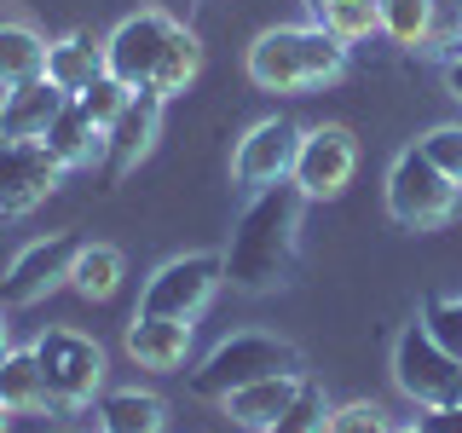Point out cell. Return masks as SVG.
Wrapping results in <instances>:
<instances>
[{"label": "cell", "instance_id": "cell-1", "mask_svg": "<svg viewBox=\"0 0 462 433\" xmlns=\"http://www.w3.org/2000/svg\"><path fill=\"white\" fill-rule=\"evenodd\" d=\"M300 220H307V197H300L295 180L272 185V191H254L249 208L237 214L226 243V283L243 289V295H272L295 278L300 266Z\"/></svg>", "mask_w": 462, "mask_h": 433}, {"label": "cell", "instance_id": "cell-2", "mask_svg": "<svg viewBox=\"0 0 462 433\" xmlns=\"http://www.w3.org/2000/svg\"><path fill=\"white\" fill-rule=\"evenodd\" d=\"M346 76V41L324 23H283L249 47V81L260 93H307Z\"/></svg>", "mask_w": 462, "mask_h": 433}, {"label": "cell", "instance_id": "cell-3", "mask_svg": "<svg viewBox=\"0 0 462 433\" xmlns=\"http://www.w3.org/2000/svg\"><path fill=\"white\" fill-rule=\"evenodd\" d=\"M266 375H307L300 370V353L289 341L266 336V329H237V336H226L191 370V393L220 404L226 393H237V387H249V382H266Z\"/></svg>", "mask_w": 462, "mask_h": 433}, {"label": "cell", "instance_id": "cell-4", "mask_svg": "<svg viewBox=\"0 0 462 433\" xmlns=\"http://www.w3.org/2000/svg\"><path fill=\"white\" fill-rule=\"evenodd\" d=\"M35 364L47 382V410L69 416L81 404H93V393L105 387V346L81 329H47L35 341Z\"/></svg>", "mask_w": 462, "mask_h": 433}, {"label": "cell", "instance_id": "cell-5", "mask_svg": "<svg viewBox=\"0 0 462 433\" xmlns=\"http://www.w3.org/2000/svg\"><path fill=\"white\" fill-rule=\"evenodd\" d=\"M457 208H462V185L445 180L416 144L399 151L393 173H387V214L404 231H439V226L457 220Z\"/></svg>", "mask_w": 462, "mask_h": 433}, {"label": "cell", "instance_id": "cell-6", "mask_svg": "<svg viewBox=\"0 0 462 433\" xmlns=\"http://www.w3.org/2000/svg\"><path fill=\"white\" fill-rule=\"evenodd\" d=\"M220 283H226L220 254H180V260H168V266H156V278L144 283V295H139V312L197 324V318L208 312V300L220 295Z\"/></svg>", "mask_w": 462, "mask_h": 433}, {"label": "cell", "instance_id": "cell-7", "mask_svg": "<svg viewBox=\"0 0 462 433\" xmlns=\"http://www.w3.org/2000/svg\"><path fill=\"white\" fill-rule=\"evenodd\" d=\"M173 29H180V23H173L168 12H156V6L122 18V23L110 29V41H105V69H110L116 81H127L134 93H151L156 69H162V58H168Z\"/></svg>", "mask_w": 462, "mask_h": 433}, {"label": "cell", "instance_id": "cell-8", "mask_svg": "<svg viewBox=\"0 0 462 433\" xmlns=\"http://www.w3.org/2000/svg\"><path fill=\"white\" fill-rule=\"evenodd\" d=\"M393 382H399L404 399H416L422 410H433V404H457L462 364L428 336L422 324H404V336L393 346Z\"/></svg>", "mask_w": 462, "mask_h": 433}, {"label": "cell", "instance_id": "cell-9", "mask_svg": "<svg viewBox=\"0 0 462 433\" xmlns=\"http://www.w3.org/2000/svg\"><path fill=\"white\" fill-rule=\"evenodd\" d=\"M300 134H307V127L289 122V115H266V122H254L249 134L237 139V151H231V180H237L249 197H254V191H272V185H283L289 173H295Z\"/></svg>", "mask_w": 462, "mask_h": 433}, {"label": "cell", "instance_id": "cell-10", "mask_svg": "<svg viewBox=\"0 0 462 433\" xmlns=\"http://www.w3.org/2000/svg\"><path fill=\"white\" fill-rule=\"evenodd\" d=\"M81 243L69 231H52V237H35L12 254L6 278H0V307H35L47 300L58 283H69V266H76Z\"/></svg>", "mask_w": 462, "mask_h": 433}, {"label": "cell", "instance_id": "cell-11", "mask_svg": "<svg viewBox=\"0 0 462 433\" xmlns=\"http://www.w3.org/2000/svg\"><path fill=\"white\" fill-rule=\"evenodd\" d=\"M353 168H358V139L336 122H318V127L300 134V156H295V173H289V180L300 185L307 202H329V197L346 191Z\"/></svg>", "mask_w": 462, "mask_h": 433}, {"label": "cell", "instance_id": "cell-12", "mask_svg": "<svg viewBox=\"0 0 462 433\" xmlns=\"http://www.w3.org/2000/svg\"><path fill=\"white\" fill-rule=\"evenodd\" d=\"M58 180H64V168L52 162L41 139H0V214L6 220L41 208L58 191Z\"/></svg>", "mask_w": 462, "mask_h": 433}, {"label": "cell", "instance_id": "cell-13", "mask_svg": "<svg viewBox=\"0 0 462 433\" xmlns=\"http://www.w3.org/2000/svg\"><path fill=\"white\" fill-rule=\"evenodd\" d=\"M156 134H162V93H134V98H127V110L116 115L110 151H105V162H110L116 180H122V173H134L144 156H151Z\"/></svg>", "mask_w": 462, "mask_h": 433}, {"label": "cell", "instance_id": "cell-14", "mask_svg": "<svg viewBox=\"0 0 462 433\" xmlns=\"http://www.w3.org/2000/svg\"><path fill=\"white\" fill-rule=\"evenodd\" d=\"M64 105H69V93H58L47 76L6 87V98H0V139H47V127L58 122Z\"/></svg>", "mask_w": 462, "mask_h": 433}, {"label": "cell", "instance_id": "cell-15", "mask_svg": "<svg viewBox=\"0 0 462 433\" xmlns=\"http://www.w3.org/2000/svg\"><path fill=\"white\" fill-rule=\"evenodd\" d=\"M127 358H134L139 370H180L185 358H191V324L134 312V324H127Z\"/></svg>", "mask_w": 462, "mask_h": 433}, {"label": "cell", "instance_id": "cell-16", "mask_svg": "<svg viewBox=\"0 0 462 433\" xmlns=\"http://www.w3.org/2000/svg\"><path fill=\"white\" fill-rule=\"evenodd\" d=\"M52 151V162L58 168H93V162H105V151H110V134L98 122H87V110L76 105V98H69L64 110H58V122L47 127V139H41Z\"/></svg>", "mask_w": 462, "mask_h": 433}, {"label": "cell", "instance_id": "cell-17", "mask_svg": "<svg viewBox=\"0 0 462 433\" xmlns=\"http://www.w3.org/2000/svg\"><path fill=\"white\" fill-rule=\"evenodd\" d=\"M98 76H110V69H105V41H93V35H64V41H52V52H47V81L58 87V93L81 98Z\"/></svg>", "mask_w": 462, "mask_h": 433}, {"label": "cell", "instance_id": "cell-18", "mask_svg": "<svg viewBox=\"0 0 462 433\" xmlns=\"http://www.w3.org/2000/svg\"><path fill=\"white\" fill-rule=\"evenodd\" d=\"M295 387H300V375H266V382H249V387H237V393H226L220 404H226V416H231L237 428L266 433V428L289 410Z\"/></svg>", "mask_w": 462, "mask_h": 433}, {"label": "cell", "instance_id": "cell-19", "mask_svg": "<svg viewBox=\"0 0 462 433\" xmlns=\"http://www.w3.org/2000/svg\"><path fill=\"white\" fill-rule=\"evenodd\" d=\"M98 428H105V433H162L168 428V404L156 393L122 387V393L98 399Z\"/></svg>", "mask_w": 462, "mask_h": 433}, {"label": "cell", "instance_id": "cell-20", "mask_svg": "<svg viewBox=\"0 0 462 433\" xmlns=\"http://www.w3.org/2000/svg\"><path fill=\"white\" fill-rule=\"evenodd\" d=\"M122 272H127L122 249H110V243H81L76 266H69V289H76L81 300H110L116 289H122Z\"/></svg>", "mask_w": 462, "mask_h": 433}, {"label": "cell", "instance_id": "cell-21", "mask_svg": "<svg viewBox=\"0 0 462 433\" xmlns=\"http://www.w3.org/2000/svg\"><path fill=\"white\" fill-rule=\"evenodd\" d=\"M47 41L35 35L29 23H0V87H18L47 76Z\"/></svg>", "mask_w": 462, "mask_h": 433}, {"label": "cell", "instance_id": "cell-22", "mask_svg": "<svg viewBox=\"0 0 462 433\" xmlns=\"http://www.w3.org/2000/svg\"><path fill=\"white\" fill-rule=\"evenodd\" d=\"M0 404H6L12 416H23V410H47V382H41L35 346H29V353H18V346H12V353L0 358Z\"/></svg>", "mask_w": 462, "mask_h": 433}, {"label": "cell", "instance_id": "cell-23", "mask_svg": "<svg viewBox=\"0 0 462 433\" xmlns=\"http://www.w3.org/2000/svg\"><path fill=\"white\" fill-rule=\"evenodd\" d=\"M329 399H324V387L312 382V375H300V387H295V399H289V410L272 422L266 433H329Z\"/></svg>", "mask_w": 462, "mask_h": 433}, {"label": "cell", "instance_id": "cell-24", "mask_svg": "<svg viewBox=\"0 0 462 433\" xmlns=\"http://www.w3.org/2000/svg\"><path fill=\"white\" fill-rule=\"evenodd\" d=\"M318 23H324L329 35H341L346 47H358V41H370L375 29H382V6H375V0H324Z\"/></svg>", "mask_w": 462, "mask_h": 433}, {"label": "cell", "instance_id": "cell-25", "mask_svg": "<svg viewBox=\"0 0 462 433\" xmlns=\"http://www.w3.org/2000/svg\"><path fill=\"white\" fill-rule=\"evenodd\" d=\"M375 6H382V35H393L399 47H428L433 0H375Z\"/></svg>", "mask_w": 462, "mask_h": 433}, {"label": "cell", "instance_id": "cell-26", "mask_svg": "<svg viewBox=\"0 0 462 433\" xmlns=\"http://www.w3.org/2000/svg\"><path fill=\"white\" fill-rule=\"evenodd\" d=\"M197 69H202V47H197V35L191 29H173V41H168V58H162V69H156V87L151 93H180V87H191L197 81Z\"/></svg>", "mask_w": 462, "mask_h": 433}, {"label": "cell", "instance_id": "cell-27", "mask_svg": "<svg viewBox=\"0 0 462 433\" xmlns=\"http://www.w3.org/2000/svg\"><path fill=\"white\" fill-rule=\"evenodd\" d=\"M422 329L462 364V295H428L422 300Z\"/></svg>", "mask_w": 462, "mask_h": 433}, {"label": "cell", "instance_id": "cell-28", "mask_svg": "<svg viewBox=\"0 0 462 433\" xmlns=\"http://www.w3.org/2000/svg\"><path fill=\"white\" fill-rule=\"evenodd\" d=\"M416 151L428 156L433 168L445 173L451 185H462V122H445V127H428L422 139H416Z\"/></svg>", "mask_w": 462, "mask_h": 433}, {"label": "cell", "instance_id": "cell-29", "mask_svg": "<svg viewBox=\"0 0 462 433\" xmlns=\"http://www.w3.org/2000/svg\"><path fill=\"white\" fill-rule=\"evenodd\" d=\"M127 98H134V87H127V81H116V76H98V81H93V87H87V93L76 98V105L87 110V122H98V127L110 134V127H116V115L127 110Z\"/></svg>", "mask_w": 462, "mask_h": 433}, {"label": "cell", "instance_id": "cell-30", "mask_svg": "<svg viewBox=\"0 0 462 433\" xmlns=\"http://www.w3.org/2000/svg\"><path fill=\"white\" fill-rule=\"evenodd\" d=\"M329 433H393V428H387V410H382V404L358 399V404H341V410L329 416Z\"/></svg>", "mask_w": 462, "mask_h": 433}, {"label": "cell", "instance_id": "cell-31", "mask_svg": "<svg viewBox=\"0 0 462 433\" xmlns=\"http://www.w3.org/2000/svg\"><path fill=\"white\" fill-rule=\"evenodd\" d=\"M422 433H462V404H433L422 416Z\"/></svg>", "mask_w": 462, "mask_h": 433}, {"label": "cell", "instance_id": "cell-32", "mask_svg": "<svg viewBox=\"0 0 462 433\" xmlns=\"http://www.w3.org/2000/svg\"><path fill=\"white\" fill-rule=\"evenodd\" d=\"M445 87H451V98L462 105V52L451 58V64H445Z\"/></svg>", "mask_w": 462, "mask_h": 433}, {"label": "cell", "instance_id": "cell-33", "mask_svg": "<svg viewBox=\"0 0 462 433\" xmlns=\"http://www.w3.org/2000/svg\"><path fill=\"white\" fill-rule=\"evenodd\" d=\"M12 346H6V307H0V358H6Z\"/></svg>", "mask_w": 462, "mask_h": 433}, {"label": "cell", "instance_id": "cell-34", "mask_svg": "<svg viewBox=\"0 0 462 433\" xmlns=\"http://www.w3.org/2000/svg\"><path fill=\"white\" fill-rule=\"evenodd\" d=\"M6 416H12V410H6V404H0V433H6Z\"/></svg>", "mask_w": 462, "mask_h": 433}, {"label": "cell", "instance_id": "cell-35", "mask_svg": "<svg viewBox=\"0 0 462 433\" xmlns=\"http://www.w3.org/2000/svg\"><path fill=\"white\" fill-rule=\"evenodd\" d=\"M307 6H312V18H318V12H324V0H307Z\"/></svg>", "mask_w": 462, "mask_h": 433}, {"label": "cell", "instance_id": "cell-36", "mask_svg": "<svg viewBox=\"0 0 462 433\" xmlns=\"http://www.w3.org/2000/svg\"><path fill=\"white\" fill-rule=\"evenodd\" d=\"M393 433H422V428H393Z\"/></svg>", "mask_w": 462, "mask_h": 433}, {"label": "cell", "instance_id": "cell-37", "mask_svg": "<svg viewBox=\"0 0 462 433\" xmlns=\"http://www.w3.org/2000/svg\"><path fill=\"white\" fill-rule=\"evenodd\" d=\"M457 404H462V382H457Z\"/></svg>", "mask_w": 462, "mask_h": 433}]
</instances>
